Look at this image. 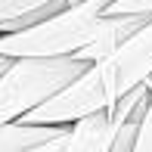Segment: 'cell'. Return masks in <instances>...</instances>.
<instances>
[{
  "label": "cell",
  "mask_w": 152,
  "mask_h": 152,
  "mask_svg": "<svg viewBox=\"0 0 152 152\" xmlns=\"http://www.w3.org/2000/svg\"><path fill=\"white\" fill-rule=\"evenodd\" d=\"M143 81H152V16L109 56L90 62L75 81H68L59 93L22 118L40 124H68L87 112L112 106L121 93Z\"/></svg>",
  "instance_id": "1"
},
{
  "label": "cell",
  "mask_w": 152,
  "mask_h": 152,
  "mask_svg": "<svg viewBox=\"0 0 152 152\" xmlns=\"http://www.w3.org/2000/svg\"><path fill=\"white\" fill-rule=\"evenodd\" d=\"M109 0H72L59 12L16 31H0V56H75L93 37Z\"/></svg>",
  "instance_id": "2"
},
{
  "label": "cell",
  "mask_w": 152,
  "mask_h": 152,
  "mask_svg": "<svg viewBox=\"0 0 152 152\" xmlns=\"http://www.w3.org/2000/svg\"><path fill=\"white\" fill-rule=\"evenodd\" d=\"M90 62L78 56H16L0 75V124L22 118L59 93Z\"/></svg>",
  "instance_id": "3"
},
{
  "label": "cell",
  "mask_w": 152,
  "mask_h": 152,
  "mask_svg": "<svg viewBox=\"0 0 152 152\" xmlns=\"http://www.w3.org/2000/svg\"><path fill=\"white\" fill-rule=\"evenodd\" d=\"M112 140H115V124L106 106L68 121V130L59 140L56 152H112Z\"/></svg>",
  "instance_id": "4"
},
{
  "label": "cell",
  "mask_w": 152,
  "mask_h": 152,
  "mask_svg": "<svg viewBox=\"0 0 152 152\" xmlns=\"http://www.w3.org/2000/svg\"><path fill=\"white\" fill-rule=\"evenodd\" d=\"M146 19H149L146 12H106V10H102V16L96 19L93 37L87 40L75 56L84 59V62H96V59L109 56V53H112L118 44H124Z\"/></svg>",
  "instance_id": "5"
},
{
  "label": "cell",
  "mask_w": 152,
  "mask_h": 152,
  "mask_svg": "<svg viewBox=\"0 0 152 152\" xmlns=\"http://www.w3.org/2000/svg\"><path fill=\"white\" fill-rule=\"evenodd\" d=\"M68 124H40L12 118L0 124V152H53Z\"/></svg>",
  "instance_id": "6"
},
{
  "label": "cell",
  "mask_w": 152,
  "mask_h": 152,
  "mask_svg": "<svg viewBox=\"0 0 152 152\" xmlns=\"http://www.w3.org/2000/svg\"><path fill=\"white\" fill-rule=\"evenodd\" d=\"M134 152H152V93H149L146 112H143V121H140V134H137Z\"/></svg>",
  "instance_id": "7"
},
{
  "label": "cell",
  "mask_w": 152,
  "mask_h": 152,
  "mask_svg": "<svg viewBox=\"0 0 152 152\" xmlns=\"http://www.w3.org/2000/svg\"><path fill=\"white\" fill-rule=\"evenodd\" d=\"M106 12H146V16H152V0H109Z\"/></svg>",
  "instance_id": "8"
},
{
  "label": "cell",
  "mask_w": 152,
  "mask_h": 152,
  "mask_svg": "<svg viewBox=\"0 0 152 152\" xmlns=\"http://www.w3.org/2000/svg\"><path fill=\"white\" fill-rule=\"evenodd\" d=\"M10 65V56H0V75H3V68Z\"/></svg>",
  "instance_id": "9"
}]
</instances>
